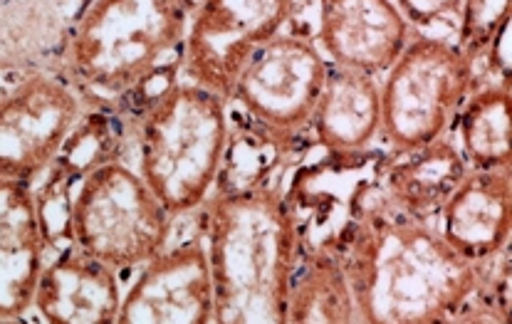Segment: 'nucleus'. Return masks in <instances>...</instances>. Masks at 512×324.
I'll return each instance as SVG.
<instances>
[{"label":"nucleus","mask_w":512,"mask_h":324,"mask_svg":"<svg viewBox=\"0 0 512 324\" xmlns=\"http://www.w3.org/2000/svg\"><path fill=\"white\" fill-rule=\"evenodd\" d=\"M384 154L359 181L342 221L310 243L342 260L357 322H453L480 282V265L446 243L433 223L391 206L379 184Z\"/></svg>","instance_id":"1"},{"label":"nucleus","mask_w":512,"mask_h":324,"mask_svg":"<svg viewBox=\"0 0 512 324\" xmlns=\"http://www.w3.org/2000/svg\"><path fill=\"white\" fill-rule=\"evenodd\" d=\"M198 216L213 278V322L285 324L305 248L287 188L265 179L218 186Z\"/></svg>","instance_id":"2"},{"label":"nucleus","mask_w":512,"mask_h":324,"mask_svg":"<svg viewBox=\"0 0 512 324\" xmlns=\"http://www.w3.org/2000/svg\"><path fill=\"white\" fill-rule=\"evenodd\" d=\"M196 0H87L55 70L87 107L149 97L179 75Z\"/></svg>","instance_id":"3"},{"label":"nucleus","mask_w":512,"mask_h":324,"mask_svg":"<svg viewBox=\"0 0 512 324\" xmlns=\"http://www.w3.org/2000/svg\"><path fill=\"white\" fill-rule=\"evenodd\" d=\"M50 171L55 179L38 191L52 243L67 240L124 278L174 238L176 218L132 161L94 154L75 169L60 159Z\"/></svg>","instance_id":"4"},{"label":"nucleus","mask_w":512,"mask_h":324,"mask_svg":"<svg viewBox=\"0 0 512 324\" xmlns=\"http://www.w3.org/2000/svg\"><path fill=\"white\" fill-rule=\"evenodd\" d=\"M228 149L231 114L216 92L176 75L141 99L132 164L176 221L216 191Z\"/></svg>","instance_id":"5"},{"label":"nucleus","mask_w":512,"mask_h":324,"mask_svg":"<svg viewBox=\"0 0 512 324\" xmlns=\"http://www.w3.org/2000/svg\"><path fill=\"white\" fill-rule=\"evenodd\" d=\"M379 87L381 144L389 154H406L451 134L478 80L456 40L414 30L394 65L379 77Z\"/></svg>","instance_id":"6"},{"label":"nucleus","mask_w":512,"mask_h":324,"mask_svg":"<svg viewBox=\"0 0 512 324\" xmlns=\"http://www.w3.org/2000/svg\"><path fill=\"white\" fill-rule=\"evenodd\" d=\"M327 72L329 60L315 38L282 30L248 57L228 104L282 156L310 132Z\"/></svg>","instance_id":"7"},{"label":"nucleus","mask_w":512,"mask_h":324,"mask_svg":"<svg viewBox=\"0 0 512 324\" xmlns=\"http://www.w3.org/2000/svg\"><path fill=\"white\" fill-rule=\"evenodd\" d=\"M90 107L52 67H0V179L38 184Z\"/></svg>","instance_id":"8"},{"label":"nucleus","mask_w":512,"mask_h":324,"mask_svg":"<svg viewBox=\"0 0 512 324\" xmlns=\"http://www.w3.org/2000/svg\"><path fill=\"white\" fill-rule=\"evenodd\" d=\"M300 0H196L181 47L179 77L228 102L248 57L290 28Z\"/></svg>","instance_id":"9"},{"label":"nucleus","mask_w":512,"mask_h":324,"mask_svg":"<svg viewBox=\"0 0 512 324\" xmlns=\"http://www.w3.org/2000/svg\"><path fill=\"white\" fill-rule=\"evenodd\" d=\"M122 324L213 322V278L201 235L169 243L122 292Z\"/></svg>","instance_id":"10"},{"label":"nucleus","mask_w":512,"mask_h":324,"mask_svg":"<svg viewBox=\"0 0 512 324\" xmlns=\"http://www.w3.org/2000/svg\"><path fill=\"white\" fill-rule=\"evenodd\" d=\"M414 30L396 0H317L315 43L329 65L381 77Z\"/></svg>","instance_id":"11"},{"label":"nucleus","mask_w":512,"mask_h":324,"mask_svg":"<svg viewBox=\"0 0 512 324\" xmlns=\"http://www.w3.org/2000/svg\"><path fill=\"white\" fill-rule=\"evenodd\" d=\"M50 248L38 184L0 179V322L30 315Z\"/></svg>","instance_id":"12"},{"label":"nucleus","mask_w":512,"mask_h":324,"mask_svg":"<svg viewBox=\"0 0 512 324\" xmlns=\"http://www.w3.org/2000/svg\"><path fill=\"white\" fill-rule=\"evenodd\" d=\"M122 307V275L67 240H55L33 292L30 315L50 324H109Z\"/></svg>","instance_id":"13"},{"label":"nucleus","mask_w":512,"mask_h":324,"mask_svg":"<svg viewBox=\"0 0 512 324\" xmlns=\"http://www.w3.org/2000/svg\"><path fill=\"white\" fill-rule=\"evenodd\" d=\"M436 228L453 250L475 265L510 248L512 169H466Z\"/></svg>","instance_id":"14"},{"label":"nucleus","mask_w":512,"mask_h":324,"mask_svg":"<svg viewBox=\"0 0 512 324\" xmlns=\"http://www.w3.org/2000/svg\"><path fill=\"white\" fill-rule=\"evenodd\" d=\"M312 144L329 156L367 154L381 141L379 77L329 65L325 87L312 114Z\"/></svg>","instance_id":"15"},{"label":"nucleus","mask_w":512,"mask_h":324,"mask_svg":"<svg viewBox=\"0 0 512 324\" xmlns=\"http://www.w3.org/2000/svg\"><path fill=\"white\" fill-rule=\"evenodd\" d=\"M466 169L456 141L446 134L416 151L384 156L379 184L391 206L436 226L443 206Z\"/></svg>","instance_id":"16"},{"label":"nucleus","mask_w":512,"mask_h":324,"mask_svg":"<svg viewBox=\"0 0 512 324\" xmlns=\"http://www.w3.org/2000/svg\"><path fill=\"white\" fill-rule=\"evenodd\" d=\"M87 0H0V67H57Z\"/></svg>","instance_id":"17"},{"label":"nucleus","mask_w":512,"mask_h":324,"mask_svg":"<svg viewBox=\"0 0 512 324\" xmlns=\"http://www.w3.org/2000/svg\"><path fill=\"white\" fill-rule=\"evenodd\" d=\"M451 137L468 169H512V80L473 87Z\"/></svg>","instance_id":"18"},{"label":"nucleus","mask_w":512,"mask_h":324,"mask_svg":"<svg viewBox=\"0 0 512 324\" xmlns=\"http://www.w3.org/2000/svg\"><path fill=\"white\" fill-rule=\"evenodd\" d=\"M285 322H357L342 260L329 245L305 243L292 275Z\"/></svg>","instance_id":"19"},{"label":"nucleus","mask_w":512,"mask_h":324,"mask_svg":"<svg viewBox=\"0 0 512 324\" xmlns=\"http://www.w3.org/2000/svg\"><path fill=\"white\" fill-rule=\"evenodd\" d=\"M510 10L512 0H461L453 40L473 70L495 38L510 28Z\"/></svg>","instance_id":"20"},{"label":"nucleus","mask_w":512,"mask_h":324,"mask_svg":"<svg viewBox=\"0 0 512 324\" xmlns=\"http://www.w3.org/2000/svg\"><path fill=\"white\" fill-rule=\"evenodd\" d=\"M396 5L416 30H428V33H441L453 38L461 0H396Z\"/></svg>","instance_id":"21"}]
</instances>
